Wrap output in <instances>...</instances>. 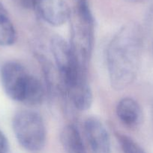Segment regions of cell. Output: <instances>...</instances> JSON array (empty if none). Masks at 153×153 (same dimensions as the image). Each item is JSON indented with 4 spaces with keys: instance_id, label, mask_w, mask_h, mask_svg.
<instances>
[{
    "instance_id": "cell-12",
    "label": "cell",
    "mask_w": 153,
    "mask_h": 153,
    "mask_svg": "<svg viewBox=\"0 0 153 153\" xmlns=\"http://www.w3.org/2000/svg\"><path fill=\"white\" fill-rule=\"evenodd\" d=\"M18 5L25 9H34L38 0H15Z\"/></svg>"
},
{
    "instance_id": "cell-7",
    "label": "cell",
    "mask_w": 153,
    "mask_h": 153,
    "mask_svg": "<svg viewBox=\"0 0 153 153\" xmlns=\"http://www.w3.org/2000/svg\"><path fill=\"white\" fill-rule=\"evenodd\" d=\"M34 9L40 17L52 26L64 25L71 13L65 0H38Z\"/></svg>"
},
{
    "instance_id": "cell-8",
    "label": "cell",
    "mask_w": 153,
    "mask_h": 153,
    "mask_svg": "<svg viewBox=\"0 0 153 153\" xmlns=\"http://www.w3.org/2000/svg\"><path fill=\"white\" fill-rule=\"evenodd\" d=\"M119 120L129 128H135L142 120V110L139 103L130 97L122 98L118 102L116 109Z\"/></svg>"
},
{
    "instance_id": "cell-15",
    "label": "cell",
    "mask_w": 153,
    "mask_h": 153,
    "mask_svg": "<svg viewBox=\"0 0 153 153\" xmlns=\"http://www.w3.org/2000/svg\"><path fill=\"white\" fill-rule=\"evenodd\" d=\"M132 1H146V0H132Z\"/></svg>"
},
{
    "instance_id": "cell-1",
    "label": "cell",
    "mask_w": 153,
    "mask_h": 153,
    "mask_svg": "<svg viewBox=\"0 0 153 153\" xmlns=\"http://www.w3.org/2000/svg\"><path fill=\"white\" fill-rule=\"evenodd\" d=\"M142 47V34L134 24L124 25L114 35L106 50V66L112 88L122 91L134 82L140 64Z\"/></svg>"
},
{
    "instance_id": "cell-11",
    "label": "cell",
    "mask_w": 153,
    "mask_h": 153,
    "mask_svg": "<svg viewBox=\"0 0 153 153\" xmlns=\"http://www.w3.org/2000/svg\"><path fill=\"white\" fill-rule=\"evenodd\" d=\"M116 137L118 140L122 153H146L143 149L129 136L117 132Z\"/></svg>"
},
{
    "instance_id": "cell-13",
    "label": "cell",
    "mask_w": 153,
    "mask_h": 153,
    "mask_svg": "<svg viewBox=\"0 0 153 153\" xmlns=\"http://www.w3.org/2000/svg\"><path fill=\"white\" fill-rule=\"evenodd\" d=\"M9 151V143L4 133L0 130V153H8Z\"/></svg>"
},
{
    "instance_id": "cell-4",
    "label": "cell",
    "mask_w": 153,
    "mask_h": 153,
    "mask_svg": "<svg viewBox=\"0 0 153 153\" xmlns=\"http://www.w3.org/2000/svg\"><path fill=\"white\" fill-rule=\"evenodd\" d=\"M14 133L22 148L32 153L40 152L46 144V129L44 121L38 113L22 110L12 120Z\"/></svg>"
},
{
    "instance_id": "cell-6",
    "label": "cell",
    "mask_w": 153,
    "mask_h": 153,
    "mask_svg": "<svg viewBox=\"0 0 153 153\" xmlns=\"http://www.w3.org/2000/svg\"><path fill=\"white\" fill-rule=\"evenodd\" d=\"M84 131L92 153H111L109 132L101 120L89 117L84 122Z\"/></svg>"
},
{
    "instance_id": "cell-2",
    "label": "cell",
    "mask_w": 153,
    "mask_h": 153,
    "mask_svg": "<svg viewBox=\"0 0 153 153\" xmlns=\"http://www.w3.org/2000/svg\"><path fill=\"white\" fill-rule=\"evenodd\" d=\"M70 13V44L82 69L87 71L94 43V19L88 0H74Z\"/></svg>"
},
{
    "instance_id": "cell-14",
    "label": "cell",
    "mask_w": 153,
    "mask_h": 153,
    "mask_svg": "<svg viewBox=\"0 0 153 153\" xmlns=\"http://www.w3.org/2000/svg\"><path fill=\"white\" fill-rule=\"evenodd\" d=\"M4 18H9V16L5 7L0 1V19H4Z\"/></svg>"
},
{
    "instance_id": "cell-3",
    "label": "cell",
    "mask_w": 153,
    "mask_h": 153,
    "mask_svg": "<svg viewBox=\"0 0 153 153\" xmlns=\"http://www.w3.org/2000/svg\"><path fill=\"white\" fill-rule=\"evenodd\" d=\"M50 51L66 96L76 86L88 82L87 71L79 64L69 42L60 36H54L50 41Z\"/></svg>"
},
{
    "instance_id": "cell-5",
    "label": "cell",
    "mask_w": 153,
    "mask_h": 153,
    "mask_svg": "<svg viewBox=\"0 0 153 153\" xmlns=\"http://www.w3.org/2000/svg\"><path fill=\"white\" fill-rule=\"evenodd\" d=\"M0 78L6 95L14 101L23 103L34 76L20 63L8 61L2 67Z\"/></svg>"
},
{
    "instance_id": "cell-10",
    "label": "cell",
    "mask_w": 153,
    "mask_h": 153,
    "mask_svg": "<svg viewBox=\"0 0 153 153\" xmlns=\"http://www.w3.org/2000/svg\"><path fill=\"white\" fill-rule=\"evenodd\" d=\"M16 40V30L10 19H0V46H11Z\"/></svg>"
},
{
    "instance_id": "cell-9",
    "label": "cell",
    "mask_w": 153,
    "mask_h": 153,
    "mask_svg": "<svg viewBox=\"0 0 153 153\" xmlns=\"http://www.w3.org/2000/svg\"><path fill=\"white\" fill-rule=\"evenodd\" d=\"M62 144L67 153H87L79 130L74 125H68L62 131Z\"/></svg>"
},
{
    "instance_id": "cell-16",
    "label": "cell",
    "mask_w": 153,
    "mask_h": 153,
    "mask_svg": "<svg viewBox=\"0 0 153 153\" xmlns=\"http://www.w3.org/2000/svg\"><path fill=\"white\" fill-rule=\"evenodd\" d=\"M152 120H153V108H152Z\"/></svg>"
}]
</instances>
